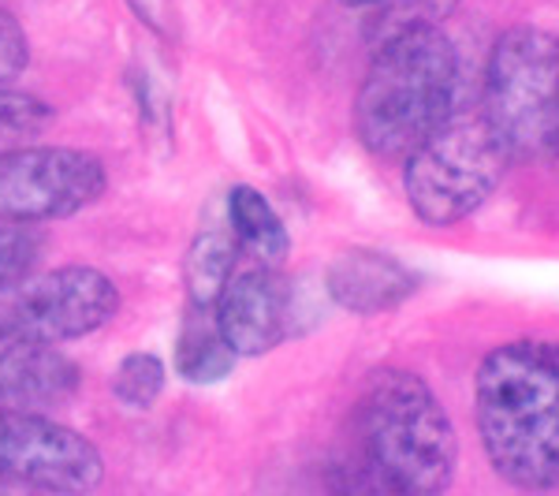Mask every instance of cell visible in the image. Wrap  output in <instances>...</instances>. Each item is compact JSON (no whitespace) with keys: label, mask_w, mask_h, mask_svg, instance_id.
Returning <instances> with one entry per match:
<instances>
[{"label":"cell","mask_w":559,"mask_h":496,"mask_svg":"<svg viewBox=\"0 0 559 496\" xmlns=\"http://www.w3.org/2000/svg\"><path fill=\"white\" fill-rule=\"evenodd\" d=\"M52 120H57V113L49 102L0 83V153L31 146V139L52 128Z\"/></svg>","instance_id":"15"},{"label":"cell","mask_w":559,"mask_h":496,"mask_svg":"<svg viewBox=\"0 0 559 496\" xmlns=\"http://www.w3.org/2000/svg\"><path fill=\"white\" fill-rule=\"evenodd\" d=\"M41 250H45L41 232H34L31 224L0 221V295L20 287L34 273Z\"/></svg>","instance_id":"18"},{"label":"cell","mask_w":559,"mask_h":496,"mask_svg":"<svg viewBox=\"0 0 559 496\" xmlns=\"http://www.w3.org/2000/svg\"><path fill=\"white\" fill-rule=\"evenodd\" d=\"M414 276L392 255L381 250H347L329 265V295L336 306L358 318H373L403 299H411Z\"/></svg>","instance_id":"11"},{"label":"cell","mask_w":559,"mask_h":496,"mask_svg":"<svg viewBox=\"0 0 559 496\" xmlns=\"http://www.w3.org/2000/svg\"><path fill=\"white\" fill-rule=\"evenodd\" d=\"M459 8V0H381L373 4V20L366 23L369 42H388L414 26H440Z\"/></svg>","instance_id":"16"},{"label":"cell","mask_w":559,"mask_h":496,"mask_svg":"<svg viewBox=\"0 0 559 496\" xmlns=\"http://www.w3.org/2000/svg\"><path fill=\"white\" fill-rule=\"evenodd\" d=\"M102 157L71 146H20L0 153V221L41 224L83 213L105 194Z\"/></svg>","instance_id":"6"},{"label":"cell","mask_w":559,"mask_h":496,"mask_svg":"<svg viewBox=\"0 0 559 496\" xmlns=\"http://www.w3.org/2000/svg\"><path fill=\"white\" fill-rule=\"evenodd\" d=\"M481 113L511 161L552 157L559 146V38L540 26H508L485 64Z\"/></svg>","instance_id":"5"},{"label":"cell","mask_w":559,"mask_h":496,"mask_svg":"<svg viewBox=\"0 0 559 496\" xmlns=\"http://www.w3.org/2000/svg\"><path fill=\"white\" fill-rule=\"evenodd\" d=\"M228 221L242 247H247L250 255H258L261 261H269V265H276V261L292 250L284 221H280L276 210L269 205V198L254 191V187H231Z\"/></svg>","instance_id":"13"},{"label":"cell","mask_w":559,"mask_h":496,"mask_svg":"<svg viewBox=\"0 0 559 496\" xmlns=\"http://www.w3.org/2000/svg\"><path fill=\"white\" fill-rule=\"evenodd\" d=\"M287 314H292L287 281L269 261L254 269H236L213 306L216 329L242 358L273 351L287 336Z\"/></svg>","instance_id":"9"},{"label":"cell","mask_w":559,"mask_h":496,"mask_svg":"<svg viewBox=\"0 0 559 496\" xmlns=\"http://www.w3.org/2000/svg\"><path fill=\"white\" fill-rule=\"evenodd\" d=\"M83 385V374L57 344H45L0 321V411L60 408Z\"/></svg>","instance_id":"10"},{"label":"cell","mask_w":559,"mask_h":496,"mask_svg":"<svg viewBox=\"0 0 559 496\" xmlns=\"http://www.w3.org/2000/svg\"><path fill=\"white\" fill-rule=\"evenodd\" d=\"M26 68H31V38H26L20 20L0 8V83L20 79Z\"/></svg>","instance_id":"19"},{"label":"cell","mask_w":559,"mask_h":496,"mask_svg":"<svg viewBox=\"0 0 559 496\" xmlns=\"http://www.w3.org/2000/svg\"><path fill=\"white\" fill-rule=\"evenodd\" d=\"M239 269V247L231 236L224 232H202L191 250H187L183 261V284L187 295H191V306H205L213 310L221 292L228 287V281Z\"/></svg>","instance_id":"14"},{"label":"cell","mask_w":559,"mask_h":496,"mask_svg":"<svg viewBox=\"0 0 559 496\" xmlns=\"http://www.w3.org/2000/svg\"><path fill=\"white\" fill-rule=\"evenodd\" d=\"M344 8H373V4H381V0H340Z\"/></svg>","instance_id":"20"},{"label":"cell","mask_w":559,"mask_h":496,"mask_svg":"<svg viewBox=\"0 0 559 496\" xmlns=\"http://www.w3.org/2000/svg\"><path fill=\"white\" fill-rule=\"evenodd\" d=\"M236 351L228 347V340L216 329L213 310L205 306H191L187 321L179 329V344H176V369L183 381L191 385H213L224 381L236 366Z\"/></svg>","instance_id":"12"},{"label":"cell","mask_w":559,"mask_h":496,"mask_svg":"<svg viewBox=\"0 0 559 496\" xmlns=\"http://www.w3.org/2000/svg\"><path fill=\"white\" fill-rule=\"evenodd\" d=\"M358 452L369 485L432 496L455 477L459 437L437 392L411 369H377L355 403Z\"/></svg>","instance_id":"2"},{"label":"cell","mask_w":559,"mask_h":496,"mask_svg":"<svg viewBox=\"0 0 559 496\" xmlns=\"http://www.w3.org/2000/svg\"><path fill=\"white\" fill-rule=\"evenodd\" d=\"M105 477L102 452L83 433L38 411H0V482L45 493H90Z\"/></svg>","instance_id":"8"},{"label":"cell","mask_w":559,"mask_h":496,"mask_svg":"<svg viewBox=\"0 0 559 496\" xmlns=\"http://www.w3.org/2000/svg\"><path fill=\"white\" fill-rule=\"evenodd\" d=\"M120 310V287L94 265H60L45 276H26L0 306V321L45 344L83 340Z\"/></svg>","instance_id":"7"},{"label":"cell","mask_w":559,"mask_h":496,"mask_svg":"<svg viewBox=\"0 0 559 496\" xmlns=\"http://www.w3.org/2000/svg\"><path fill=\"white\" fill-rule=\"evenodd\" d=\"M0 489H4V482H0Z\"/></svg>","instance_id":"22"},{"label":"cell","mask_w":559,"mask_h":496,"mask_svg":"<svg viewBox=\"0 0 559 496\" xmlns=\"http://www.w3.org/2000/svg\"><path fill=\"white\" fill-rule=\"evenodd\" d=\"M165 389V363L150 351H134L112 374V395L131 411H146Z\"/></svg>","instance_id":"17"},{"label":"cell","mask_w":559,"mask_h":496,"mask_svg":"<svg viewBox=\"0 0 559 496\" xmlns=\"http://www.w3.org/2000/svg\"><path fill=\"white\" fill-rule=\"evenodd\" d=\"M511 165V153L489 116L452 113L403 161V194L429 228H452L489 202Z\"/></svg>","instance_id":"4"},{"label":"cell","mask_w":559,"mask_h":496,"mask_svg":"<svg viewBox=\"0 0 559 496\" xmlns=\"http://www.w3.org/2000/svg\"><path fill=\"white\" fill-rule=\"evenodd\" d=\"M455 45L440 26H414L377 45L355 97V134L377 161H407L455 113Z\"/></svg>","instance_id":"3"},{"label":"cell","mask_w":559,"mask_h":496,"mask_svg":"<svg viewBox=\"0 0 559 496\" xmlns=\"http://www.w3.org/2000/svg\"><path fill=\"white\" fill-rule=\"evenodd\" d=\"M552 157H556V161H559V146H556V153H552Z\"/></svg>","instance_id":"21"},{"label":"cell","mask_w":559,"mask_h":496,"mask_svg":"<svg viewBox=\"0 0 559 496\" xmlns=\"http://www.w3.org/2000/svg\"><path fill=\"white\" fill-rule=\"evenodd\" d=\"M474 418L492 474L526 493L559 485V344L511 340L481 358Z\"/></svg>","instance_id":"1"}]
</instances>
